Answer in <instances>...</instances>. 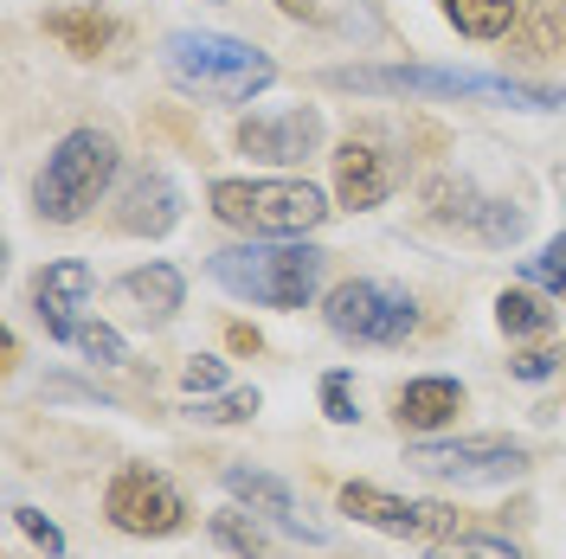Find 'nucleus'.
<instances>
[{
	"label": "nucleus",
	"instance_id": "obj_18",
	"mask_svg": "<svg viewBox=\"0 0 566 559\" xmlns=\"http://www.w3.org/2000/svg\"><path fill=\"white\" fill-rule=\"evenodd\" d=\"M438 7H444V20H451L463 39H483V45H490V39L515 33V20H522L528 0H438Z\"/></svg>",
	"mask_w": 566,
	"mask_h": 559
},
{
	"label": "nucleus",
	"instance_id": "obj_25",
	"mask_svg": "<svg viewBox=\"0 0 566 559\" xmlns=\"http://www.w3.org/2000/svg\"><path fill=\"white\" fill-rule=\"evenodd\" d=\"M258 405H264V399L245 386V392H226V399H193L187 419L193 424H245V419H258Z\"/></svg>",
	"mask_w": 566,
	"mask_h": 559
},
{
	"label": "nucleus",
	"instance_id": "obj_2",
	"mask_svg": "<svg viewBox=\"0 0 566 559\" xmlns=\"http://www.w3.org/2000/svg\"><path fill=\"white\" fill-rule=\"evenodd\" d=\"M328 91L354 97H490L509 109H560V91H541L502 71H444V65H335L322 71Z\"/></svg>",
	"mask_w": 566,
	"mask_h": 559
},
{
	"label": "nucleus",
	"instance_id": "obj_6",
	"mask_svg": "<svg viewBox=\"0 0 566 559\" xmlns=\"http://www.w3.org/2000/svg\"><path fill=\"white\" fill-rule=\"evenodd\" d=\"M322 321H328V335H342L354 348H399L419 335V303H412V289L387 277H348L322 296Z\"/></svg>",
	"mask_w": 566,
	"mask_h": 559
},
{
	"label": "nucleus",
	"instance_id": "obj_3",
	"mask_svg": "<svg viewBox=\"0 0 566 559\" xmlns=\"http://www.w3.org/2000/svg\"><path fill=\"white\" fill-rule=\"evenodd\" d=\"M322 264L328 251L303 245V239H251V245H226L207 257V277L258 309H303L322 289Z\"/></svg>",
	"mask_w": 566,
	"mask_h": 559
},
{
	"label": "nucleus",
	"instance_id": "obj_28",
	"mask_svg": "<svg viewBox=\"0 0 566 559\" xmlns=\"http://www.w3.org/2000/svg\"><path fill=\"white\" fill-rule=\"evenodd\" d=\"M180 386H187L193 399H200V392H219V386H226V360H212V354H193V360L180 367Z\"/></svg>",
	"mask_w": 566,
	"mask_h": 559
},
{
	"label": "nucleus",
	"instance_id": "obj_23",
	"mask_svg": "<svg viewBox=\"0 0 566 559\" xmlns=\"http://www.w3.org/2000/svg\"><path fill=\"white\" fill-rule=\"evenodd\" d=\"M522 283L528 289H547V296H566V232L547 239L534 257H522Z\"/></svg>",
	"mask_w": 566,
	"mask_h": 559
},
{
	"label": "nucleus",
	"instance_id": "obj_1",
	"mask_svg": "<svg viewBox=\"0 0 566 559\" xmlns=\"http://www.w3.org/2000/svg\"><path fill=\"white\" fill-rule=\"evenodd\" d=\"M161 71L187 97H207V104H251L277 84L271 52L232 33H207V27H175L161 39Z\"/></svg>",
	"mask_w": 566,
	"mask_h": 559
},
{
	"label": "nucleus",
	"instance_id": "obj_9",
	"mask_svg": "<svg viewBox=\"0 0 566 559\" xmlns=\"http://www.w3.org/2000/svg\"><path fill=\"white\" fill-rule=\"evenodd\" d=\"M342 515H354L360 527H380L392 540H438V534H458V508L451 502H406L387 495L380 483H342Z\"/></svg>",
	"mask_w": 566,
	"mask_h": 559
},
{
	"label": "nucleus",
	"instance_id": "obj_13",
	"mask_svg": "<svg viewBox=\"0 0 566 559\" xmlns=\"http://www.w3.org/2000/svg\"><path fill=\"white\" fill-rule=\"evenodd\" d=\"M91 264L84 257H59V264H45L33 277V315L45 321V335L52 341H65L71 348V335H77V309L91 303Z\"/></svg>",
	"mask_w": 566,
	"mask_h": 559
},
{
	"label": "nucleus",
	"instance_id": "obj_26",
	"mask_svg": "<svg viewBox=\"0 0 566 559\" xmlns=\"http://www.w3.org/2000/svg\"><path fill=\"white\" fill-rule=\"evenodd\" d=\"M322 412H328V424H354V419H360L348 373H322Z\"/></svg>",
	"mask_w": 566,
	"mask_h": 559
},
{
	"label": "nucleus",
	"instance_id": "obj_24",
	"mask_svg": "<svg viewBox=\"0 0 566 559\" xmlns=\"http://www.w3.org/2000/svg\"><path fill=\"white\" fill-rule=\"evenodd\" d=\"M71 348L84 354V360H97V367H123V360H129V341H123L109 321H77Z\"/></svg>",
	"mask_w": 566,
	"mask_h": 559
},
{
	"label": "nucleus",
	"instance_id": "obj_30",
	"mask_svg": "<svg viewBox=\"0 0 566 559\" xmlns=\"http://www.w3.org/2000/svg\"><path fill=\"white\" fill-rule=\"evenodd\" d=\"M226 341H232L239 354H258V348H264V341H258V328H245V321H232V335H226Z\"/></svg>",
	"mask_w": 566,
	"mask_h": 559
},
{
	"label": "nucleus",
	"instance_id": "obj_16",
	"mask_svg": "<svg viewBox=\"0 0 566 559\" xmlns=\"http://www.w3.org/2000/svg\"><path fill=\"white\" fill-rule=\"evenodd\" d=\"M116 296H123L142 321H155V328H161V321H175V309L187 303V277H180L175 264H161V257H155V264L123 271V277H116Z\"/></svg>",
	"mask_w": 566,
	"mask_h": 559
},
{
	"label": "nucleus",
	"instance_id": "obj_4",
	"mask_svg": "<svg viewBox=\"0 0 566 559\" xmlns=\"http://www.w3.org/2000/svg\"><path fill=\"white\" fill-rule=\"evenodd\" d=\"M116 168H123V155H116L109 129H71V136H59V148L33 175V212L45 225H77L109 193Z\"/></svg>",
	"mask_w": 566,
	"mask_h": 559
},
{
	"label": "nucleus",
	"instance_id": "obj_12",
	"mask_svg": "<svg viewBox=\"0 0 566 559\" xmlns=\"http://www.w3.org/2000/svg\"><path fill=\"white\" fill-rule=\"evenodd\" d=\"M392 187H399V168H392V155L374 136H348L335 148V200L348 212L387 207Z\"/></svg>",
	"mask_w": 566,
	"mask_h": 559
},
{
	"label": "nucleus",
	"instance_id": "obj_27",
	"mask_svg": "<svg viewBox=\"0 0 566 559\" xmlns=\"http://www.w3.org/2000/svg\"><path fill=\"white\" fill-rule=\"evenodd\" d=\"M13 521H20V534H27L33 547H45V559H65V534L45 521L39 508H27V502H20V508H13Z\"/></svg>",
	"mask_w": 566,
	"mask_h": 559
},
{
	"label": "nucleus",
	"instance_id": "obj_8",
	"mask_svg": "<svg viewBox=\"0 0 566 559\" xmlns=\"http://www.w3.org/2000/svg\"><path fill=\"white\" fill-rule=\"evenodd\" d=\"M104 515L116 534H136V540H168L187 527V495L161 476V470H116V483L104 489Z\"/></svg>",
	"mask_w": 566,
	"mask_h": 559
},
{
	"label": "nucleus",
	"instance_id": "obj_21",
	"mask_svg": "<svg viewBox=\"0 0 566 559\" xmlns=\"http://www.w3.org/2000/svg\"><path fill=\"white\" fill-rule=\"evenodd\" d=\"M515 39H522L528 52H560L566 45V7L560 0H528L522 20H515Z\"/></svg>",
	"mask_w": 566,
	"mask_h": 559
},
{
	"label": "nucleus",
	"instance_id": "obj_5",
	"mask_svg": "<svg viewBox=\"0 0 566 559\" xmlns=\"http://www.w3.org/2000/svg\"><path fill=\"white\" fill-rule=\"evenodd\" d=\"M212 219L245 239H303L328 219V193L316 180H212Z\"/></svg>",
	"mask_w": 566,
	"mask_h": 559
},
{
	"label": "nucleus",
	"instance_id": "obj_22",
	"mask_svg": "<svg viewBox=\"0 0 566 559\" xmlns=\"http://www.w3.org/2000/svg\"><path fill=\"white\" fill-rule=\"evenodd\" d=\"M424 559H522L515 540H502V534H438V540H424Z\"/></svg>",
	"mask_w": 566,
	"mask_h": 559
},
{
	"label": "nucleus",
	"instance_id": "obj_7",
	"mask_svg": "<svg viewBox=\"0 0 566 559\" xmlns=\"http://www.w3.org/2000/svg\"><path fill=\"white\" fill-rule=\"evenodd\" d=\"M406 463L424 483H451V489H495V483H522L534 456L515 437H412Z\"/></svg>",
	"mask_w": 566,
	"mask_h": 559
},
{
	"label": "nucleus",
	"instance_id": "obj_29",
	"mask_svg": "<svg viewBox=\"0 0 566 559\" xmlns=\"http://www.w3.org/2000/svg\"><path fill=\"white\" fill-rule=\"evenodd\" d=\"M509 373H515V380H554V373H560V354L554 348H528V354H515V360H509Z\"/></svg>",
	"mask_w": 566,
	"mask_h": 559
},
{
	"label": "nucleus",
	"instance_id": "obj_15",
	"mask_svg": "<svg viewBox=\"0 0 566 559\" xmlns=\"http://www.w3.org/2000/svg\"><path fill=\"white\" fill-rule=\"evenodd\" d=\"M458 412H463V386L444 380V373L406 380V386H399V399H392V419H399V431H419V437L444 431V424H458Z\"/></svg>",
	"mask_w": 566,
	"mask_h": 559
},
{
	"label": "nucleus",
	"instance_id": "obj_20",
	"mask_svg": "<svg viewBox=\"0 0 566 559\" xmlns=\"http://www.w3.org/2000/svg\"><path fill=\"white\" fill-rule=\"evenodd\" d=\"M495 328L515 335V341H534V335L554 328V309H547V296H534V289H502V296H495Z\"/></svg>",
	"mask_w": 566,
	"mask_h": 559
},
{
	"label": "nucleus",
	"instance_id": "obj_31",
	"mask_svg": "<svg viewBox=\"0 0 566 559\" xmlns=\"http://www.w3.org/2000/svg\"><path fill=\"white\" fill-rule=\"evenodd\" d=\"M283 13H290V20H322V7L316 0H277Z\"/></svg>",
	"mask_w": 566,
	"mask_h": 559
},
{
	"label": "nucleus",
	"instance_id": "obj_17",
	"mask_svg": "<svg viewBox=\"0 0 566 559\" xmlns=\"http://www.w3.org/2000/svg\"><path fill=\"white\" fill-rule=\"evenodd\" d=\"M45 33L59 39L71 59H97V52H109V39H116V20L97 13V7H59V13H45Z\"/></svg>",
	"mask_w": 566,
	"mask_h": 559
},
{
	"label": "nucleus",
	"instance_id": "obj_14",
	"mask_svg": "<svg viewBox=\"0 0 566 559\" xmlns=\"http://www.w3.org/2000/svg\"><path fill=\"white\" fill-rule=\"evenodd\" d=\"M175 225H180V187L161 168H142L123 187V200H116V232H129V239H168Z\"/></svg>",
	"mask_w": 566,
	"mask_h": 559
},
{
	"label": "nucleus",
	"instance_id": "obj_19",
	"mask_svg": "<svg viewBox=\"0 0 566 559\" xmlns=\"http://www.w3.org/2000/svg\"><path fill=\"white\" fill-rule=\"evenodd\" d=\"M207 534L226 547L232 559H277V547H271V534H264V521L251 515V508H219L207 521Z\"/></svg>",
	"mask_w": 566,
	"mask_h": 559
},
{
	"label": "nucleus",
	"instance_id": "obj_11",
	"mask_svg": "<svg viewBox=\"0 0 566 559\" xmlns=\"http://www.w3.org/2000/svg\"><path fill=\"white\" fill-rule=\"evenodd\" d=\"M322 148V109L316 104H290V109H264L239 123V155L271 161V168H296Z\"/></svg>",
	"mask_w": 566,
	"mask_h": 559
},
{
	"label": "nucleus",
	"instance_id": "obj_10",
	"mask_svg": "<svg viewBox=\"0 0 566 559\" xmlns=\"http://www.w3.org/2000/svg\"><path fill=\"white\" fill-rule=\"evenodd\" d=\"M219 483H226V495L239 502V508H251L264 527H277V534H290V540H303V547H322L328 540V527L310 521V508L296 502V489L283 483V476H271V470H251V463H226L219 470Z\"/></svg>",
	"mask_w": 566,
	"mask_h": 559
}]
</instances>
